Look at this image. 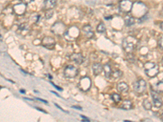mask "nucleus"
<instances>
[{"mask_svg":"<svg viewBox=\"0 0 163 122\" xmlns=\"http://www.w3.org/2000/svg\"><path fill=\"white\" fill-rule=\"evenodd\" d=\"M159 26H160V28H161V30H163V22H161L160 25H159Z\"/></svg>","mask_w":163,"mask_h":122,"instance_id":"nucleus-33","label":"nucleus"},{"mask_svg":"<svg viewBox=\"0 0 163 122\" xmlns=\"http://www.w3.org/2000/svg\"><path fill=\"white\" fill-rule=\"evenodd\" d=\"M104 73H105V77H109L111 76L112 70H111V67H110L109 64L107 63V64H105V65L104 66Z\"/></svg>","mask_w":163,"mask_h":122,"instance_id":"nucleus-19","label":"nucleus"},{"mask_svg":"<svg viewBox=\"0 0 163 122\" xmlns=\"http://www.w3.org/2000/svg\"><path fill=\"white\" fill-rule=\"evenodd\" d=\"M143 107H144L146 110H150V109L152 108V104H151V103H150L148 100H145L144 101V103H143Z\"/></svg>","mask_w":163,"mask_h":122,"instance_id":"nucleus-23","label":"nucleus"},{"mask_svg":"<svg viewBox=\"0 0 163 122\" xmlns=\"http://www.w3.org/2000/svg\"><path fill=\"white\" fill-rule=\"evenodd\" d=\"M92 70L93 73L95 75V76H98L100 75L102 72V71L104 70V67L102 66L101 63H95L92 65Z\"/></svg>","mask_w":163,"mask_h":122,"instance_id":"nucleus-15","label":"nucleus"},{"mask_svg":"<svg viewBox=\"0 0 163 122\" xmlns=\"http://www.w3.org/2000/svg\"><path fill=\"white\" fill-rule=\"evenodd\" d=\"M144 71L148 77H156L159 72V66L154 62H147L144 63Z\"/></svg>","mask_w":163,"mask_h":122,"instance_id":"nucleus-2","label":"nucleus"},{"mask_svg":"<svg viewBox=\"0 0 163 122\" xmlns=\"http://www.w3.org/2000/svg\"><path fill=\"white\" fill-rule=\"evenodd\" d=\"M42 43H43V47H45L46 48L52 49V48H54L55 45H56V41L54 40V39L51 38V37H45L43 39Z\"/></svg>","mask_w":163,"mask_h":122,"instance_id":"nucleus-11","label":"nucleus"},{"mask_svg":"<svg viewBox=\"0 0 163 122\" xmlns=\"http://www.w3.org/2000/svg\"><path fill=\"white\" fill-rule=\"evenodd\" d=\"M161 120H163V113H162V114H161Z\"/></svg>","mask_w":163,"mask_h":122,"instance_id":"nucleus-34","label":"nucleus"},{"mask_svg":"<svg viewBox=\"0 0 163 122\" xmlns=\"http://www.w3.org/2000/svg\"><path fill=\"white\" fill-rule=\"evenodd\" d=\"M119 8L123 12H130L133 8V3L131 0H122L119 3Z\"/></svg>","mask_w":163,"mask_h":122,"instance_id":"nucleus-8","label":"nucleus"},{"mask_svg":"<svg viewBox=\"0 0 163 122\" xmlns=\"http://www.w3.org/2000/svg\"><path fill=\"white\" fill-rule=\"evenodd\" d=\"M111 75L114 79H118L122 77V72L120 70H115L114 72H112Z\"/></svg>","mask_w":163,"mask_h":122,"instance_id":"nucleus-21","label":"nucleus"},{"mask_svg":"<svg viewBox=\"0 0 163 122\" xmlns=\"http://www.w3.org/2000/svg\"><path fill=\"white\" fill-rule=\"evenodd\" d=\"M34 0H23V2H25V4H29L30 2H32Z\"/></svg>","mask_w":163,"mask_h":122,"instance_id":"nucleus-28","label":"nucleus"},{"mask_svg":"<svg viewBox=\"0 0 163 122\" xmlns=\"http://www.w3.org/2000/svg\"><path fill=\"white\" fill-rule=\"evenodd\" d=\"M52 85H53V86H55V87H56V88L57 89V90H58V91H62V89H61V87H59V86H56V85H55V84H53V83H52Z\"/></svg>","mask_w":163,"mask_h":122,"instance_id":"nucleus-30","label":"nucleus"},{"mask_svg":"<svg viewBox=\"0 0 163 122\" xmlns=\"http://www.w3.org/2000/svg\"><path fill=\"white\" fill-rule=\"evenodd\" d=\"M55 105H56V107H57V108H59V109H61V110H62V111H63V112H67V113H68V112H66V111H65V110H64V109H62V108H61V107H60V106H59V105H58V104H55Z\"/></svg>","mask_w":163,"mask_h":122,"instance_id":"nucleus-29","label":"nucleus"},{"mask_svg":"<svg viewBox=\"0 0 163 122\" xmlns=\"http://www.w3.org/2000/svg\"><path fill=\"white\" fill-rule=\"evenodd\" d=\"M161 15H162V16H163V9H162V11H161Z\"/></svg>","mask_w":163,"mask_h":122,"instance_id":"nucleus-36","label":"nucleus"},{"mask_svg":"<svg viewBox=\"0 0 163 122\" xmlns=\"http://www.w3.org/2000/svg\"><path fill=\"white\" fill-rule=\"evenodd\" d=\"M118 90L121 93H127L129 90V86L126 82H119L118 84Z\"/></svg>","mask_w":163,"mask_h":122,"instance_id":"nucleus-16","label":"nucleus"},{"mask_svg":"<svg viewBox=\"0 0 163 122\" xmlns=\"http://www.w3.org/2000/svg\"><path fill=\"white\" fill-rule=\"evenodd\" d=\"M52 15H53V11H49V10H48V11H47V13H46V18L50 19L52 16Z\"/></svg>","mask_w":163,"mask_h":122,"instance_id":"nucleus-26","label":"nucleus"},{"mask_svg":"<svg viewBox=\"0 0 163 122\" xmlns=\"http://www.w3.org/2000/svg\"><path fill=\"white\" fill-rule=\"evenodd\" d=\"M124 21L127 26H132V25H133L135 24V19L131 16H126L124 19Z\"/></svg>","mask_w":163,"mask_h":122,"instance_id":"nucleus-18","label":"nucleus"},{"mask_svg":"<svg viewBox=\"0 0 163 122\" xmlns=\"http://www.w3.org/2000/svg\"><path fill=\"white\" fill-rule=\"evenodd\" d=\"M82 33L87 39H91L94 36V31L90 25H86L82 28Z\"/></svg>","mask_w":163,"mask_h":122,"instance_id":"nucleus-12","label":"nucleus"},{"mask_svg":"<svg viewBox=\"0 0 163 122\" xmlns=\"http://www.w3.org/2000/svg\"><path fill=\"white\" fill-rule=\"evenodd\" d=\"M111 98L112 100H113V101L115 102V103H118V102L121 101V95H119L118 94H113V95H111Z\"/></svg>","mask_w":163,"mask_h":122,"instance_id":"nucleus-24","label":"nucleus"},{"mask_svg":"<svg viewBox=\"0 0 163 122\" xmlns=\"http://www.w3.org/2000/svg\"><path fill=\"white\" fill-rule=\"evenodd\" d=\"M37 100H40V101L43 102V103H44V104H48V102L46 101V100H42V99H39V98H37Z\"/></svg>","mask_w":163,"mask_h":122,"instance_id":"nucleus-31","label":"nucleus"},{"mask_svg":"<svg viewBox=\"0 0 163 122\" xmlns=\"http://www.w3.org/2000/svg\"><path fill=\"white\" fill-rule=\"evenodd\" d=\"M70 59L77 64H80L83 62V56L81 53H73V55H71Z\"/></svg>","mask_w":163,"mask_h":122,"instance_id":"nucleus-14","label":"nucleus"},{"mask_svg":"<svg viewBox=\"0 0 163 122\" xmlns=\"http://www.w3.org/2000/svg\"><path fill=\"white\" fill-rule=\"evenodd\" d=\"M156 91L157 93L163 92V81H159L158 83L156 85Z\"/></svg>","mask_w":163,"mask_h":122,"instance_id":"nucleus-22","label":"nucleus"},{"mask_svg":"<svg viewBox=\"0 0 163 122\" xmlns=\"http://www.w3.org/2000/svg\"><path fill=\"white\" fill-rule=\"evenodd\" d=\"M158 46H159V47L163 50V35H161V36L160 37V39H159Z\"/></svg>","mask_w":163,"mask_h":122,"instance_id":"nucleus-25","label":"nucleus"},{"mask_svg":"<svg viewBox=\"0 0 163 122\" xmlns=\"http://www.w3.org/2000/svg\"><path fill=\"white\" fill-rule=\"evenodd\" d=\"M73 108H77L78 110H82L81 107H77V106H73Z\"/></svg>","mask_w":163,"mask_h":122,"instance_id":"nucleus-32","label":"nucleus"},{"mask_svg":"<svg viewBox=\"0 0 163 122\" xmlns=\"http://www.w3.org/2000/svg\"><path fill=\"white\" fill-rule=\"evenodd\" d=\"M147 84L144 79H140L133 83V90L138 95H141L146 91Z\"/></svg>","mask_w":163,"mask_h":122,"instance_id":"nucleus-3","label":"nucleus"},{"mask_svg":"<svg viewBox=\"0 0 163 122\" xmlns=\"http://www.w3.org/2000/svg\"><path fill=\"white\" fill-rule=\"evenodd\" d=\"M132 103L130 100H125L123 103H122V106H121V108L124 109V110H130V109L132 108Z\"/></svg>","mask_w":163,"mask_h":122,"instance_id":"nucleus-17","label":"nucleus"},{"mask_svg":"<svg viewBox=\"0 0 163 122\" xmlns=\"http://www.w3.org/2000/svg\"><path fill=\"white\" fill-rule=\"evenodd\" d=\"M51 30L53 34L57 36H61L62 34H65L66 32V27L62 22H56L52 25Z\"/></svg>","mask_w":163,"mask_h":122,"instance_id":"nucleus-4","label":"nucleus"},{"mask_svg":"<svg viewBox=\"0 0 163 122\" xmlns=\"http://www.w3.org/2000/svg\"><path fill=\"white\" fill-rule=\"evenodd\" d=\"M78 35H79V30L76 26H72L68 30H66L65 33V39L69 41L75 40L78 37Z\"/></svg>","mask_w":163,"mask_h":122,"instance_id":"nucleus-5","label":"nucleus"},{"mask_svg":"<svg viewBox=\"0 0 163 122\" xmlns=\"http://www.w3.org/2000/svg\"><path fill=\"white\" fill-rule=\"evenodd\" d=\"M96 30H97L98 33H100V34H103V33H104L105 32V30H106V27H105V25H104V24L103 22L100 23L99 25H98L97 28H96Z\"/></svg>","mask_w":163,"mask_h":122,"instance_id":"nucleus-20","label":"nucleus"},{"mask_svg":"<svg viewBox=\"0 0 163 122\" xmlns=\"http://www.w3.org/2000/svg\"><path fill=\"white\" fill-rule=\"evenodd\" d=\"M78 70L76 67L73 65H68L64 70V75L68 78H74L77 77Z\"/></svg>","mask_w":163,"mask_h":122,"instance_id":"nucleus-7","label":"nucleus"},{"mask_svg":"<svg viewBox=\"0 0 163 122\" xmlns=\"http://www.w3.org/2000/svg\"><path fill=\"white\" fill-rule=\"evenodd\" d=\"M20 92H21V93H25V91H22V90H21V91H20Z\"/></svg>","mask_w":163,"mask_h":122,"instance_id":"nucleus-35","label":"nucleus"},{"mask_svg":"<svg viewBox=\"0 0 163 122\" xmlns=\"http://www.w3.org/2000/svg\"><path fill=\"white\" fill-rule=\"evenodd\" d=\"M151 95H152L153 101V105L154 107H156L157 108H161L162 106L163 102L161 98L160 97V95H158V93L156 91H151Z\"/></svg>","mask_w":163,"mask_h":122,"instance_id":"nucleus-9","label":"nucleus"},{"mask_svg":"<svg viewBox=\"0 0 163 122\" xmlns=\"http://www.w3.org/2000/svg\"><path fill=\"white\" fill-rule=\"evenodd\" d=\"M161 63H162V65H163V58H162V60H161Z\"/></svg>","mask_w":163,"mask_h":122,"instance_id":"nucleus-37","label":"nucleus"},{"mask_svg":"<svg viewBox=\"0 0 163 122\" xmlns=\"http://www.w3.org/2000/svg\"><path fill=\"white\" fill-rule=\"evenodd\" d=\"M91 86V80L89 77H82L79 81V88L81 91L86 92L90 90Z\"/></svg>","mask_w":163,"mask_h":122,"instance_id":"nucleus-6","label":"nucleus"},{"mask_svg":"<svg viewBox=\"0 0 163 122\" xmlns=\"http://www.w3.org/2000/svg\"><path fill=\"white\" fill-rule=\"evenodd\" d=\"M137 43H138V41L136 38L132 36L127 37L122 40V47L125 50V51H127V53H131L136 48Z\"/></svg>","mask_w":163,"mask_h":122,"instance_id":"nucleus-1","label":"nucleus"},{"mask_svg":"<svg viewBox=\"0 0 163 122\" xmlns=\"http://www.w3.org/2000/svg\"><path fill=\"white\" fill-rule=\"evenodd\" d=\"M56 0H45L43 2V10H51L54 8L56 5Z\"/></svg>","mask_w":163,"mask_h":122,"instance_id":"nucleus-13","label":"nucleus"},{"mask_svg":"<svg viewBox=\"0 0 163 122\" xmlns=\"http://www.w3.org/2000/svg\"><path fill=\"white\" fill-rule=\"evenodd\" d=\"M81 116V118H82V119H83V120H82V121H83V122H88V121H90V120H89L88 118H86V116H82V115H81V116Z\"/></svg>","mask_w":163,"mask_h":122,"instance_id":"nucleus-27","label":"nucleus"},{"mask_svg":"<svg viewBox=\"0 0 163 122\" xmlns=\"http://www.w3.org/2000/svg\"><path fill=\"white\" fill-rule=\"evenodd\" d=\"M26 5L27 4H25V2H20V3L14 5L13 10L15 11V13L16 15H19V16L23 15L25 12V10H26Z\"/></svg>","mask_w":163,"mask_h":122,"instance_id":"nucleus-10","label":"nucleus"}]
</instances>
